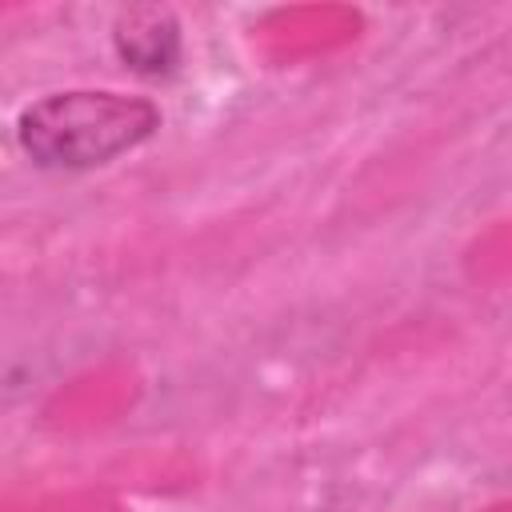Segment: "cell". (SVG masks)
I'll use <instances>...</instances> for the list:
<instances>
[{
    "mask_svg": "<svg viewBox=\"0 0 512 512\" xmlns=\"http://www.w3.org/2000/svg\"><path fill=\"white\" fill-rule=\"evenodd\" d=\"M160 128V108L144 96L108 88H68L32 100L16 120L20 152L36 168L84 172L100 168Z\"/></svg>",
    "mask_w": 512,
    "mask_h": 512,
    "instance_id": "6da1fadb",
    "label": "cell"
},
{
    "mask_svg": "<svg viewBox=\"0 0 512 512\" xmlns=\"http://www.w3.org/2000/svg\"><path fill=\"white\" fill-rule=\"evenodd\" d=\"M120 60L140 76H164L180 60V24L168 8H128L112 28Z\"/></svg>",
    "mask_w": 512,
    "mask_h": 512,
    "instance_id": "7a4b0ae2",
    "label": "cell"
},
{
    "mask_svg": "<svg viewBox=\"0 0 512 512\" xmlns=\"http://www.w3.org/2000/svg\"><path fill=\"white\" fill-rule=\"evenodd\" d=\"M64 356L60 348H20V352H0V408H12L28 396H36L56 372Z\"/></svg>",
    "mask_w": 512,
    "mask_h": 512,
    "instance_id": "3957f363",
    "label": "cell"
}]
</instances>
